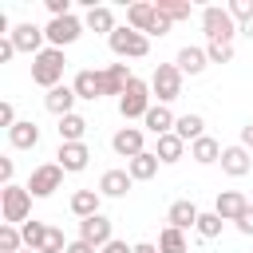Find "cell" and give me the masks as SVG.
<instances>
[{
  "mask_svg": "<svg viewBox=\"0 0 253 253\" xmlns=\"http://www.w3.org/2000/svg\"><path fill=\"white\" fill-rule=\"evenodd\" d=\"M202 32H206V43H233V36H237L241 28H237V20L229 16V8L210 4V8H202Z\"/></svg>",
  "mask_w": 253,
  "mask_h": 253,
  "instance_id": "obj_1",
  "label": "cell"
},
{
  "mask_svg": "<svg viewBox=\"0 0 253 253\" xmlns=\"http://www.w3.org/2000/svg\"><path fill=\"white\" fill-rule=\"evenodd\" d=\"M63 67H67V55L59 51V47H43L36 59H32V83H40V87H59L63 83Z\"/></svg>",
  "mask_w": 253,
  "mask_h": 253,
  "instance_id": "obj_2",
  "label": "cell"
},
{
  "mask_svg": "<svg viewBox=\"0 0 253 253\" xmlns=\"http://www.w3.org/2000/svg\"><path fill=\"white\" fill-rule=\"evenodd\" d=\"M126 28L142 32V36L150 40V36H166V32H170V20H166L154 4H130V8H126Z\"/></svg>",
  "mask_w": 253,
  "mask_h": 253,
  "instance_id": "obj_3",
  "label": "cell"
},
{
  "mask_svg": "<svg viewBox=\"0 0 253 253\" xmlns=\"http://www.w3.org/2000/svg\"><path fill=\"white\" fill-rule=\"evenodd\" d=\"M0 213H4V225H24L28 213H32V194L28 186H4L0 190Z\"/></svg>",
  "mask_w": 253,
  "mask_h": 253,
  "instance_id": "obj_4",
  "label": "cell"
},
{
  "mask_svg": "<svg viewBox=\"0 0 253 253\" xmlns=\"http://www.w3.org/2000/svg\"><path fill=\"white\" fill-rule=\"evenodd\" d=\"M150 107H154V103H150V83L134 75V79L126 83V91H123V99H119V115L130 123V119H146Z\"/></svg>",
  "mask_w": 253,
  "mask_h": 253,
  "instance_id": "obj_5",
  "label": "cell"
},
{
  "mask_svg": "<svg viewBox=\"0 0 253 253\" xmlns=\"http://www.w3.org/2000/svg\"><path fill=\"white\" fill-rule=\"evenodd\" d=\"M107 43H111V51L119 55V59H142L146 51H150V40L142 36V32H134V28H115L111 36H107Z\"/></svg>",
  "mask_w": 253,
  "mask_h": 253,
  "instance_id": "obj_6",
  "label": "cell"
},
{
  "mask_svg": "<svg viewBox=\"0 0 253 253\" xmlns=\"http://www.w3.org/2000/svg\"><path fill=\"white\" fill-rule=\"evenodd\" d=\"M150 95H158L162 107L182 95V71H178V63H158L150 71Z\"/></svg>",
  "mask_w": 253,
  "mask_h": 253,
  "instance_id": "obj_7",
  "label": "cell"
},
{
  "mask_svg": "<svg viewBox=\"0 0 253 253\" xmlns=\"http://www.w3.org/2000/svg\"><path fill=\"white\" fill-rule=\"evenodd\" d=\"M63 166L59 162H43V166H36L32 174H28V194L32 198H51L59 186H63Z\"/></svg>",
  "mask_w": 253,
  "mask_h": 253,
  "instance_id": "obj_8",
  "label": "cell"
},
{
  "mask_svg": "<svg viewBox=\"0 0 253 253\" xmlns=\"http://www.w3.org/2000/svg\"><path fill=\"white\" fill-rule=\"evenodd\" d=\"M83 20L71 12V16H59V20H47V28H43V36H47V47H67V43H75L79 36H83Z\"/></svg>",
  "mask_w": 253,
  "mask_h": 253,
  "instance_id": "obj_9",
  "label": "cell"
},
{
  "mask_svg": "<svg viewBox=\"0 0 253 253\" xmlns=\"http://www.w3.org/2000/svg\"><path fill=\"white\" fill-rule=\"evenodd\" d=\"M12 43H16V51H28L32 59L47 47V36H43V28L40 24H32V20H24V24H16L12 28Z\"/></svg>",
  "mask_w": 253,
  "mask_h": 253,
  "instance_id": "obj_10",
  "label": "cell"
},
{
  "mask_svg": "<svg viewBox=\"0 0 253 253\" xmlns=\"http://www.w3.org/2000/svg\"><path fill=\"white\" fill-rule=\"evenodd\" d=\"M55 162H59L67 174H79V170H87V162H91V150H87L83 142H59V150H55Z\"/></svg>",
  "mask_w": 253,
  "mask_h": 253,
  "instance_id": "obj_11",
  "label": "cell"
},
{
  "mask_svg": "<svg viewBox=\"0 0 253 253\" xmlns=\"http://www.w3.org/2000/svg\"><path fill=\"white\" fill-rule=\"evenodd\" d=\"M115 233H111V217H103V213H95V217H87V221H79V241H87V245H95V249H103L107 241H111Z\"/></svg>",
  "mask_w": 253,
  "mask_h": 253,
  "instance_id": "obj_12",
  "label": "cell"
},
{
  "mask_svg": "<svg viewBox=\"0 0 253 253\" xmlns=\"http://www.w3.org/2000/svg\"><path fill=\"white\" fill-rule=\"evenodd\" d=\"M245 206H249V202H245L241 190H221V194L213 198V213H217L221 221H237V217L245 213Z\"/></svg>",
  "mask_w": 253,
  "mask_h": 253,
  "instance_id": "obj_13",
  "label": "cell"
},
{
  "mask_svg": "<svg viewBox=\"0 0 253 253\" xmlns=\"http://www.w3.org/2000/svg\"><path fill=\"white\" fill-rule=\"evenodd\" d=\"M111 146H115V154H123L126 162H130V158H138V154L146 150V146H142V130H138V126H123V130H115Z\"/></svg>",
  "mask_w": 253,
  "mask_h": 253,
  "instance_id": "obj_14",
  "label": "cell"
},
{
  "mask_svg": "<svg viewBox=\"0 0 253 253\" xmlns=\"http://www.w3.org/2000/svg\"><path fill=\"white\" fill-rule=\"evenodd\" d=\"M221 170L229 174V178H245L249 170H253V158H249V150L237 142V146H225L221 150Z\"/></svg>",
  "mask_w": 253,
  "mask_h": 253,
  "instance_id": "obj_15",
  "label": "cell"
},
{
  "mask_svg": "<svg viewBox=\"0 0 253 253\" xmlns=\"http://www.w3.org/2000/svg\"><path fill=\"white\" fill-rule=\"evenodd\" d=\"M198 217H202V210H198L190 198H182V202H174V206L166 210V221H170L174 229H182V233H186V229H198Z\"/></svg>",
  "mask_w": 253,
  "mask_h": 253,
  "instance_id": "obj_16",
  "label": "cell"
},
{
  "mask_svg": "<svg viewBox=\"0 0 253 253\" xmlns=\"http://www.w3.org/2000/svg\"><path fill=\"white\" fill-rule=\"evenodd\" d=\"M75 87H67V83H59V87H51L47 95H43V107L55 115V119H63V115H71V107H75Z\"/></svg>",
  "mask_w": 253,
  "mask_h": 253,
  "instance_id": "obj_17",
  "label": "cell"
},
{
  "mask_svg": "<svg viewBox=\"0 0 253 253\" xmlns=\"http://www.w3.org/2000/svg\"><path fill=\"white\" fill-rule=\"evenodd\" d=\"M71 213H75L79 221L103 213V194H99V190H75V194H71Z\"/></svg>",
  "mask_w": 253,
  "mask_h": 253,
  "instance_id": "obj_18",
  "label": "cell"
},
{
  "mask_svg": "<svg viewBox=\"0 0 253 253\" xmlns=\"http://www.w3.org/2000/svg\"><path fill=\"white\" fill-rule=\"evenodd\" d=\"M75 95L79 99H87V103H95V99H103V71H91V67H83L79 75H75Z\"/></svg>",
  "mask_w": 253,
  "mask_h": 253,
  "instance_id": "obj_19",
  "label": "cell"
},
{
  "mask_svg": "<svg viewBox=\"0 0 253 253\" xmlns=\"http://www.w3.org/2000/svg\"><path fill=\"white\" fill-rule=\"evenodd\" d=\"M178 71L182 75H202L206 71V63H210V55H206V47H194V43H186L182 51H178Z\"/></svg>",
  "mask_w": 253,
  "mask_h": 253,
  "instance_id": "obj_20",
  "label": "cell"
},
{
  "mask_svg": "<svg viewBox=\"0 0 253 253\" xmlns=\"http://www.w3.org/2000/svg\"><path fill=\"white\" fill-rule=\"evenodd\" d=\"M130 79H134V75H130L126 63H111V67L103 71V95H119V99H123V91H126Z\"/></svg>",
  "mask_w": 253,
  "mask_h": 253,
  "instance_id": "obj_21",
  "label": "cell"
},
{
  "mask_svg": "<svg viewBox=\"0 0 253 253\" xmlns=\"http://www.w3.org/2000/svg\"><path fill=\"white\" fill-rule=\"evenodd\" d=\"M174 123H178V119H174V115H170V107H162V103H158V107H150V111H146V119H142V126H146L154 138L170 134V130H174Z\"/></svg>",
  "mask_w": 253,
  "mask_h": 253,
  "instance_id": "obj_22",
  "label": "cell"
},
{
  "mask_svg": "<svg viewBox=\"0 0 253 253\" xmlns=\"http://www.w3.org/2000/svg\"><path fill=\"white\" fill-rule=\"evenodd\" d=\"M8 142H12L16 150H32V146H40V126H36L32 119H20V123L8 130Z\"/></svg>",
  "mask_w": 253,
  "mask_h": 253,
  "instance_id": "obj_23",
  "label": "cell"
},
{
  "mask_svg": "<svg viewBox=\"0 0 253 253\" xmlns=\"http://www.w3.org/2000/svg\"><path fill=\"white\" fill-rule=\"evenodd\" d=\"M130 186H134V178H130L126 170H107V174L99 178V194H103V198H123Z\"/></svg>",
  "mask_w": 253,
  "mask_h": 253,
  "instance_id": "obj_24",
  "label": "cell"
},
{
  "mask_svg": "<svg viewBox=\"0 0 253 253\" xmlns=\"http://www.w3.org/2000/svg\"><path fill=\"white\" fill-rule=\"evenodd\" d=\"M221 142L217 138H210V134H202L198 142H190V158L194 162H202V166H210V162H221Z\"/></svg>",
  "mask_w": 253,
  "mask_h": 253,
  "instance_id": "obj_25",
  "label": "cell"
},
{
  "mask_svg": "<svg viewBox=\"0 0 253 253\" xmlns=\"http://www.w3.org/2000/svg\"><path fill=\"white\" fill-rule=\"evenodd\" d=\"M83 24L91 28V32H103V36H111L119 24H115V12L107 8V4H95V8H87V16H83Z\"/></svg>",
  "mask_w": 253,
  "mask_h": 253,
  "instance_id": "obj_26",
  "label": "cell"
},
{
  "mask_svg": "<svg viewBox=\"0 0 253 253\" xmlns=\"http://www.w3.org/2000/svg\"><path fill=\"white\" fill-rule=\"evenodd\" d=\"M174 134L182 138V142H198L202 134H206V119L202 115H178V123H174Z\"/></svg>",
  "mask_w": 253,
  "mask_h": 253,
  "instance_id": "obj_27",
  "label": "cell"
},
{
  "mask_svg": "<svg viewBox=\"0 0 253 253\" xmlns=\"http://www.w3.org/2000/svg\"><path fill=\"white\" fill-rule=\"evenodd\" d=\"M126 174H130L134 182L154 178V174H158V154H154V150H142L138 158H130V162H126Z\"/></svg>",
  "mask_w": 253,
  "mask_h": 253,
  "instance_id": "obj_28",
  "label": "cell"
},
{
  "mask_svg": "<svg viewBox=\"0 0 253 253\" xmlns=\"http://www.w3.org/2000/svg\"><path fill=\"white\" fill-rule=\"evenodd\" d=\"M55 130H59V142H83V134H87V119L71 111V115H63V119H59V126H55Z\"/></svg>",
  "mask_w": 253,
  "mask_h": 253,
  "instance_id": "obj_29",
  "label": "cell"
},
{
  "mask_svg": "<svg viewBox=\"0 0 253 253\" xmlns=\"http://www.w3.org/2000/svg\"><path fill=\"white\" fill-rule=\"evenodd\" d=\"M154 154H158V162H178L182 154H186V142L170 130V134H162L158 138V146H154Z\"/></svg>",
  "mask_w": 253,
  "mask_h": 253,
  "instance_id": "obj_30",
  "label": "cell"
},
{
  "mask_svg": "<svg viewBox=\"0 0 253 253\" xmlns=\"http://www.w3.org/2000/svg\"><path fill=\"white\" fill-rule=\"evenodd\" d=\"M158 253H190V249H186V233L174 229V225H166V229L158 233Z\"/></svg>",
  "mask_w": 253,
  "mask_h": 253,
  "instance_id": "obj_31",
  "label": "cell"
},
{
  "mask_svg": "<svg viewBox=\"0 0 253 253\" xmlns=\"http://www.w3.org/2000/svg\"><path fill=\"white\" fill-rule=\"evenodd\" d=\"M20 249H24L20 225H4V221H0V253H20Z\"/></svg>",
  "mask_w": 253,
  "mask_h": 253,
  "instance_id": "obj_32",
  "label": "cell"
},
{
  "mask_svg": "<svg viewBox=\"0 0 253 253\" xmlns=\"http://www.w3.org/2000/svg\"><path fill=\"white\" fill-rule=\"evenodd\" d=\"M20 233H24V249H40V241H43V233H47V225L32 217V221H24V225H20Z\"/></svg>",
  "mask_w": 253,
  "mask_h": 253,
  "instance_id": "obj_33",
  "label": "cell"
},
{
  "mask_svg": "<svg viewBox=\"0 0 253 253\" xmlns=\"http://www.w3.org/2000/svg\"><path fill=\"white\" fill-rule=\"evenodd\" d=\"M154 8H158V12H162L170 24H174V20H190V12H194L190 4H178V0H158Z\"/></svg>",
  "mask_w": 253,
  "mask_h": 253,
  "instance_id": "obj_34",
  "label": "cell"
},
{
  "mask_svg": "<svg viewBox=\"0 0 253 253\" xmlns=\"http://www.w3.org/2000/svg\"><path fill=\"white\" fill-rule=\"evenodd\" d=\"M221 225H225V221H221V217H217V213L210 210V213H202V217H198V237H206V241H213V237L221 233Z\"/></svg>",
  "mask_w": 253,
  "mask_h": 253,
  "instance_id": "obj_35",
  "label": "cell"
},
{
  "mask_svg": "<svg viewBox=\"0 0 253 253\" xmlns=\"http://www.w3.org/2000/svg\"><path fill=\"white\" fill-rule=\"evenodd\" d=\"M40 253H67V241H63V229H55V225H47V233H43V241H40Z\"/></svg>",
  "mask_w": 253,
  "mask_h": 253,
  "instance_id": "obj_36",
  "label": "cell"
},
{
  "mask_svg": "<svg viewBox=\"0 0 253 253\" xmlns=\"http://www.w3.org/2000/svg\"><path fill=\"white\" fill-rule=\"evenodd\" d=\"M206 55H210V63H229L233 59V43H206Z\"/></svg>",
  "mask_w": 253,
  "mask_h": 253,
  "instance_id": "obj_37",
  "label": "cell"
},
{
  "mask_svg": "<svg viewBox=\"0 0 253 253\" xmlns=\"http://www.w3.org/2000/svg\"><path fill=\"white\" fill-rule=\"evenodd\" d=\"M229 16L241 20V24H249L253 20V0H229Z\"/></svg>",
  "mask_w": 253,
  "mask_h": 253,
  "instance_id": "obj_38",
  "label": "cell"
},
{
  "mask_svg": "<svg viewBox=\"0 0 253 253\" xmlns=\"http://www.w3.org/2000/svg\"><path fill=\"white\" fill-rule=\"evenodd\" d=\"M16 123H20V119H16V107H12V103H0V126L12 130Z\"/></svg>",
  "mask_w": 253,
  "mask_h": 253,
  "instance_id": "obj_39",
  "label": "cell"
},
{
  "mask_svg": "<svg viewBox=\"0 0 253 253\" xmlns=\"http://www.w3.org/2000/svg\"><path fill=\"white\" fill-rule=\"evenodd\" d=\"M237 229H241L245 237H253V206H245V213L237 217Z\"/></svg>",
  "mask_w": 253,
  "mask_h": 253,
  "instance_id": "obj_40",
  "label": "cell"
},
{
  "mask_svg": "<svg viewBox=\"0 0 253 253\" xmlns=\"http://www.w3.org/2000/svg\"><path fill=\"white\" fill-rule=\"evenodd\" d=\"M99 253H134V245H126V241H119V237H111Z\"/></svg>",
  "mask_w": 253,
  "mask_h": 253,
  "instance_id": "obj_41",
  "label": "cell"
},
{
  "mask_svg": "<svg viewBox=\"0 0 253 253\" xmlns=\"http://www.w3.org/2000/svg\"><path fill=\"white\" fill-rule=\"evenodd\" d=\"M12 174H16V162L12 158H0V182L4 186H12Z\"/></svg>",
  "mask_w": 253,
  "mask_h": 253,
  "instance_id": "obj_42",
  "label": "cell"
},
{
  "mask_svg": "<svg viewBox=\"0 0 253 253\" xmlns=\"http://www.w3.org/2000/svg\"><path fill=\"white\" fill-rule=\"evenodd\" d=\"M12 55H16V43H12V36H8V40H0V63H8Z\"/></svg>",
  "mask_w": 253,
  "mask_h": 253,
  "instance_id": "obj_43",
  "label": "cell"
},
{
  "mask_svg": "<svg viewBox=\"0 0 253 253\" xmlns=\"http://www.w3.org/2000/svg\"><path fill=\"white\" fill-rule=\"evenodd\" d=\"M67 253H99V249H95V245H87V241H79V237H75V241H67Z\"/></svg>",
  "mask_w": 253,
  "mask_h": 253,
  "instance_id": "obj_44",
  "label": "cell"
},
{
  "mask_svg": "<svg viewBox=\"0 0 253 253\" xmlns=\"http://www.w3.org/2000/svg\"><path fill=\"white\" fill-rule=\"evenodd\" d=\"M241 146H245V150H253V123H245V126H241Z\"/></svg>",
  "mask_w": 253,
  "mask_h": 253,
  "instance_id": "obj_45",
  "label": "cell"
},
{
  "mask_svg": "<svg viewBox=\"0 0 253 253\" xmlns=\"http://www.w3.org/2000/svg\"><path fill=\"white\" fill-rule=\"evenodd\" d=\"M134 253H158V245H150V241H138V245H134Z\"/></svg>",
  "mask_w": 253,
  "mask_h": 253,
  "instance_id": "obj_46",
  "label": "cell"
},
{
  "mask_svg": "<svg viewBox=\"0 0 253 253\" xmlns=\"http://www.w3.org/2000/svg\"><path fill=\"white\" fill-rule=\"evenodd\" d=\"M241 32H245V36L253 40V20H249V24H241Z\"/></svg>",
  "mask_w": 253,
  "mask_h": 253,
  "instance_id": "obj_47",
  "label": "cell"
},
{
  "mask_svg": "<svg viewBox=\"0 0 253 253\" xmlns=\"http://www.w3.org/2000/svg\"><path fill=\"white\" fill-rule=\"evenodd\" d=\"M20 253H40V249H20Z\"/></svg>",
  "mask_w": 253,
  "mask_h": 253,
  "instance_id": "obj_48",
  "label": "cell"
}]
</instances>
